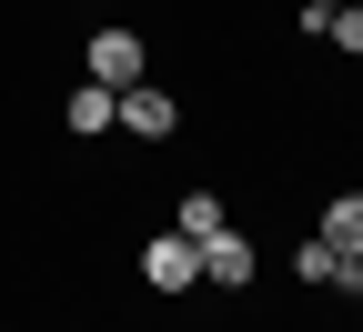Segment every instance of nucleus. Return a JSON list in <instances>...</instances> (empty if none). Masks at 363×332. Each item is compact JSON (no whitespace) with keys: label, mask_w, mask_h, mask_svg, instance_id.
Returning <instances> with one entry per match:
<instances>
[{"label":"nucleus","mask_w":363,"mask_h":332,"mask_svg":"<svg viewBox=\"0 0 363 332\" xmlns=\"http://www.w3.org/2000/svg\"><path fill=\"white\" fill-rule=\"evenodd\" d=\"M81 71L111 81V91H131V81H152V40L131 30V21H101V30L81 40Z\"/></svg>","instance_id":"1"},{"label":"nucleus","mask_w":363,"mask_h":332,"mask_svg":"<svg viewBox=\"0 0 363 332\" xmlns=\"http://www.w3.org/2000/svg\"><path fill=\"white\" fill-rule=\"evenodd\" d=\"M111 131H131V141H172L182 131V101L162 81H131V91H111Z\"/></svg>","instance_id":"2"},{"label":"nucleus","mask_w":363,"mask_h":332,"mask_svg":"<svg viewBox=\"0 0 363 332\" xmlns=\"http://www.w3.org/2000/svg\"><path fill=\"white\" fill-rule=\"evenodd\" d=\"M192 282H202V242H182V231H162V242H142V292L182 302Z\"/></svg>","instance_id":"3"},{"label":"nucleus","mask_w":363,"mask_h":332,"mask_svg":"<svg viewBox=\"0 0 363 332\" xmlns=\"http://www.w3.org/2000/svg\"><path fill=\"white\" fill-rule=\"evenodd\" d=\"M252 272H262V252L242 242V231H212V242H202V282H222V292H242Z\"/></svg>","instance_id":"4"},{"label":"nucleus","mask_w":363,"mask_h":332,"mask_svg":"<svg viewBox=\"0 0 363 332\" xmlns=\"http://www.w3.org/2000/svg\"><path fill=\"white\" fill-rule=\"evenodd\" d=\"M61 131H71V141H101V131H111V81H71V91H61Z\"/></svg>","instance_id":"5"},{"label":"nucleus","mask_w":363,"mask_h":332,"mask_svg":"<svg viewBox=\"0 0 363 332\" xmlns=\"http://www.w3.org/2000/svg\"><path fill=\"white\" fill-rule=\"evenodd\" d=\"M293 282H303V292H343V252L323 242V231H313V242H293Z\"/></svg>","instance_id":"6"},{"label":"nucleus","mask_w":363,"mask_h":332,"mask_svg":"<svg viewBox=\"0 0 363 332\" xmlns=\"http://www.w3.org/2000/svg\"><path fill=\"white\" fill-rule=\"evenodd\" d=\"M172 231H182V242H212V231H233V212H222V192H182Z\"/></svg>","instance_id":"7"},{"label":"nucleus","mask_w":363,"mask_h":332,"mask_svg":"<svg viewBox=\"0 0 363 332\" xmlns=\"http://www.w3.org/2000/svg\"><path fill=\"white\" fill-rule=\"evenodd\" d=\"M313 231H323L333 252H363V192H333V202H323V222H313Z\"/></svg>","instance_id":"8"},{"label":"nucleus","mask_w":363,"mask_h":332,"mask_svg":"<svg viewBox=\"0 0 363 332\" xmlns=\"http://www.w3.org/2000/svg\"><path fill=\"white\" fill-rule=\"evenodd\" d=\"M323 40H333V51H343V61H363V0H343V11H333V30H323Z\"/></svg>","instance_id":"9"},{"label":"nucleus","mask_w":363,"mask_h":332,"mask_svg":"<svg viewBox=\"0 0 363 332\" xmlns=\"http://www.w3.org/2000/svg\"><path fill=\"white\" fill-rule=\"evenodd\" d=\"M343 292H363V252H343Z\"/></svg>","instance_id":"10"},{"label":"nucleus","mask_w":363,"mask_h":332,"mask_svg":"<svg viewBox=\"0 0 363 332\" xmlns=\"http://www.w3.org/2000/svg\"><path fill=\"white\" fill-rule=\"evenodd\" d=\"M313 11H343V0H313Z\"/></svg>","instance_id":"11"}]
</instances>
